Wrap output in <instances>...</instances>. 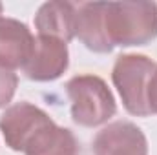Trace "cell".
Masks as SVG:
<instances>
[{"label":"cell","mask_w":157,"mask_h":155,"mask_svg":"<svg viewBox=\"0 0 157 155\" xmlns=\"http://www.w3.org/2000/svg\"><path fill=\"white\" fill-rule=\"evenodd\" d=\"M104 28L113 47L144 46L157 39V4L106 2Z\"/></svg>","instance_id":"cell-1"},{"label":"cell","mask_w":157,"mask_h":155,"mask_svg":"<svg viewBox=\"0 0 157 155\" xmlns=\"http://www.w3.org/2000/svg\"><path fill=\"white\" fill-rule=\"evenodd\" d=\"M71 100V119L86 128L108 122L117 112L113 93L97 75H77L66 84Z\"/></svg>","instance_id":"cell-2"},{"label":"cell","mask_w":157,"mask_h":155,"mask_svg":"<svg viewBox=\"0 0 157 155\" xmlns=\"http://www.w3.org/2000/svg\"><path fill=\"white\" fill-rule=\"evenodd\" d=\"M157 64L144 55H121L115 60L112 80L128 113L137 117L152 115L148 106V86Z\"/></svg>","instance_id":"cell-3"},{"label":"cell","mask_w":157,"mask_h":155,"mask_svg":"<svg viewBox=\"0 0 157 155\" xmlns=\"http://www.w3.org/2000/svg\"><path fill=\"white\" fill-rule=\"evenodd\" d=\"M68 64H70L68 44L53 37L39 35L35 39L31 57L22 70L29 80L49 82L60 77L68 70Z\"/></svg>","instance_id":"cell-4"},{"label":"cell","mask_w":157,"mask_h":155,"mask_svg":"<svg viewBox=\"0 0 157 155\" xmlns=\"http://www.w3.org/2000/svg\"><path fill=\"white\" fill-rule=\"evenodd\" d=\"M51 120L44 110L37 108L29 102H17L9 106L0 117V131L6 139V144L15 150L22 152L29 137L39 130L42 124Z\"/></svg>","instance_id":"cell-5"},{"label":"cell","mask_w":157,"mask_h":155,"mask_svg":"<svg viewBox=\"0 0 157 155\" xmlns=\"http://www.w3.org/2000/svg\"><path fill=\"white\" fill-rule=\"evenodd\" d=\"M93 152L95 155H148V141L133 122L119 120L97 133Z\"/></svg>","instance_id":"cell-6"},{"label":"cell","mask_w":157,"mask_h":155,"mask_svg":"<svg viewBox=\"0 0 157 155\" xmlns=\"http://www.w3.org/2000/svg\"><path fill=\"white\" fill-rule=\"evenodd\" d=\"M35 37L31 29L15 18L0 17V64L15 70L24 68L31 57Z\"/></svg>","instance_id":"cell-7"},{"label":"cell","mask_w":157,"mask_h":155,"mask_svg":"<svg viewBox=\"0 0 157 155\" xmlns=\"http://www.w3.org/2000/svg\"><path fill=\"white\" fill-rule=\"evenodd\" d=\"M104 7L106 2H84L77 6L75 37L95 53H110L113 49L104 28Z\"/></svg>","instance_id":"cell-8"},{"label":"cell","mask_w":157,"mask_h":155,"mask_svg":"<svg viewBox=\"0 0 157 155\" xmlns=\"http://www.w3.org/2000/svg\"><path fill=\"white\" fill-rule=\"evenodd\" d=\"M77 6L71 2H46L40 6L35 17V28L39 35L53 37L62 42L75 39Z\"/></svg>","instance_id":"cell-9"},{"label":"cell","mask_w":157,"mask_h":155,"mask_svg":"<svg viewBox=\"0 0 157 155\" xmlns=\"http://www.w3.org/2000/svg\"><path fill=\"white\" fill-rule=\"evenodd\" d=\"M22 152L26 155H78V142L71 130L48 120L29 137Z\"/></svg>","instance_id":"cell-10"},{"label":"cell","mask_w":157,"mask_h":155,"mask_svg":"<svg viewBox=\"0 0 157 155\" xmlns=\"http://www.w3.org/2000/svg\"><path fill=\"white\" fill-rule=\"evenodd\" d=\"M17 84H18L17 73L0 64V108H4L11 102V99L17 91Z\"/></svg>","instance_id":"cell-11"},{"label":"cell","mask_w":157,"mask_h":155,"mask_svg":"<svg viewBox=\"0 0 157 155\" xmlns=\"http://www.w3.org/2000/svg\"><path fill=\"white\" fill-rule=\"evenodd\" d=\"M148 106H150L152 113H157V70L152 75L150 86H148Z\"/></svg>","instance_id":"cell-12"},{"label":"cell","mask_w":157,"mask_h":155,"mask_svg":"<svg viewBox=\"0 0 157 155\" xmlns=\"http://www.w3.org/2000/svg\"><path fill=\"white\" fill-rule=\"evenodd\" d=\"M2 11H4V6H2V4H0V15H2Z\"/></svg>","instance_id":"cell-13"}]
</instances>
